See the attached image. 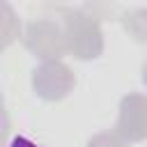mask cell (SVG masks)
<instances>
[{
  "mask_svg": "<svg viewBox=\"0 0 147 147\" xmlns=\"http://www.w3.org/2000/svg\"><path fill=\"white\" fill-rule=\"evenodd\" d=\"M7 147H39V145H37L34 140H30L28 136H14Z\"/></svg>",
  "mask_w": 147,
  "mask_h": 147,
  "instance_id": "6da1fadb",
  "label": "cell"
}]
</instances>
